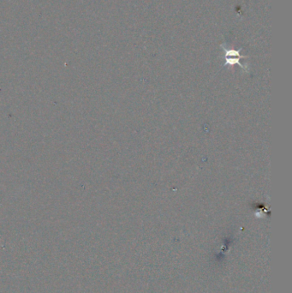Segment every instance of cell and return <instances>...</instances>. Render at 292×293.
I'll list each match as a JSON object with an SVG mask.
<instances>
[{
    "label": "cell",
    "mask_w": 292,
    "mask_h": 293,
    "mask_svg": "<svg viewBox=\"0 0 292 293\" xmlns=\"http://www.w3.org/2000/svg\"><path fill=\"white\" fill-rule=\"evenodd\" d=\"M224 50L226 52V64H230V65H233V64H238L242 67V69H246V67L243 66L241 63L239 62L240 59H242V56H241L239 53L240 50H226V48H224Z\"/></svg>",
    "instance_id": "1"
}]
</instances>
